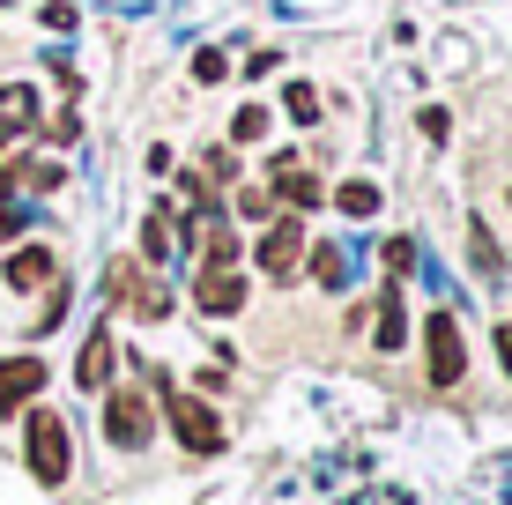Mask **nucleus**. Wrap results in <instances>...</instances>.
Listing matches in <instances>:
<instances>
[{"instance_id": "11", "label": "nucleus", "mask_w": 512, "mask_h": 505, "mask_svg": "<svg viewBox=\"0 0 512 505\" xmlns=\"http://www.w3.org/2000/svg\"><path fill=\"white\" fill-rule=\"evenodd\" d=\"M112 350H119L112 327H97V335L82 342V357H75V387H82V394H104V387H112Z\"/></svg>"}, {"instance_id": "13", "label": "nucleus", "mask_w": 512, "mask_h": 505, "mask_svg": "<svg viewBox=\"0 0 512 505\" xmlns=\"http://www.w3.org/2000/svg\"><path fill=\"white\" fill-rule=\"evenodd\" d=\"M171 223H179V216L156 201V208H149V223H141V253H149V260H164V253H171Z\"/></svg>"}, {"instance_id": "16", "label": "nucleus", "mask_w": 512, "mask_h": 505, "mask_svg": "<svg viewBox=\"0 0 512 505\" xmlns=\"http://www.w3.org/2000/svg\"><path fill=\"white\" fill-rule=\"evenodd\" d=\"M268 134V112L260 104H238V119H231V142H260Z\"/></svg>"}, {"instance_id": "18", "label": "nucleus", "mask_w": 512, "mask_h": 505, "mask_svg": "<svg viewBox=\"0 0 512 505\" xmlns=\"http://www.w3.org/2000/svg\"><path fill=\"white\" fill-rule=\"evenodd\" d=\"M238 216H275V194H268V186H245V194H238Z\"/></svg>"}, {"instance_id": "5", "label": "nucleus", "mask_w": 512, "mask_h": 505, "mask_svg": "<svg viewBox=\"0 0 512 505\" xmlns=\"http://www.w3.org/2000/svg\"><path fill=\"white\" fill-rule=\"evenodd\" d=\"M297 260H305V216H290V208H282V216L268 223V238L253 246V268H260V275H290Z\"/></svg>"}, {"instance_id": "1", "label": "nucleus", "mask_w": 512, "mask_h": 505, "mask_svg": "<svg viewBox=\"0 0 512 505\" xmlns=\"http://www.w3.org/2000/svg\"><path fill=\"white\" fill-rule=\"evenodd\" d=\"M23 461L45 491H60L67 468H75V431H67L60 409H30V431H23Z\"/></svg>"}, {"instance_id": "21", "label": "nucleus", "mask_w": 512, "mask_h": 505, "mask_svg": "<svg viewBox=\"0 0 512 505\" xmlns=\"http://www.w3.org/2000/svg\"><path fill=\"white\" fill-rule=\"evenodd\" d=\"M468 253H475V268H483V275H498V246H490V231H475Z\"/></svg>"}, {"instance_id": "6", "label": "nucleus", "mask_w": 512, "mask_h": 505, "mask_svg": "<svg viewBox=\"0 0 512 505\" xmlns=\"http://www.w3.org/2000/svg\"><path fill=\"white\" fill-rule=\"evenodd\" d=\"M268 171H275V194L290 216H312V208L327 201V186H320V171H297V156H268Z\"/></svg>"}, {"instance_id": "7", "label": "nucleus", "mask_w": 512, "mask_h": 505, "mask_svg": "<svg viewBox=\"0 0 512 505\" xmlns=\"http://www.w3.org/2000/svg\"><path fill=\"white\" fill-rule=\"evenodd\" d=\"M193 305H201L208 320H231V312H245V275H238V268H201Z\"/></svg>"}, {"instance_id": "2", "label": "nucleus", "mask_w": 512, "mask_h": 505, "mask_svg": "<svg viewBox=\"0 0 512 505\" xmlns=\"http://www.w3.org/2000/svg\"><path fill=\"white\" fill-rule=\"evenodd\" d=\"M164 416H171V431H179V446H186L193 461H216L223 454V424H216V409H208V402L164 387Z\"/></svg>"}, {"instance_id": "14", "label": "nucleus", "mask_w": 512, "mask_h": 505, "mask_svg": "<svg viewBox=\"0 0 512 505\" xmlns=\"http://www.w3.org/2000/svg\"><path fill=\"white\" fill-rule=\"evenodd\" d=\"M282 112H290L297 127H312V119H320V90H312V82H290V90H282Z\"/></svg>"}, {"instance_id": "10", "label": "nucleus", "mask_w": 512, "mask_h": 505, "mask_svg": "<svg viewBox=\"0 0 512 505\" xmlns=\"http://www.w3.org/2000/svg\"><path fill=\"white\" fill-rule=\"evenodd\" d=\"M401 342H409V305H401V283H386V290H379V305H372V350L394 357Z\"/></svg>"}, {"instance_id": "17", "label": "nucleus", "mask_w": 512, "mask_h": 505, "mask_svg": "<svg viewBox=\"0 0 512 505\" xmlns=\"http://www.w3.org/2000/svg\"><path fill=\"white\" fill-rule=\"evenodd\" d=\"M238 260V231L223 223V231H208V268H231Z\"/></svg>"}, {"instance_id": "22", "label": "nucleus", "mask_w": 512, "mask_h": 505, "mask_svg": "<svg viewBox=\"0 0 512 505\" xmlns=\"http://www.w3.org/2000/svg\"><path fill=\"white\" fill-rule=\"evenodd\" d=\"M498 364H505V379H512V320L498 327Z\"/></svg>"}, {"instance_id": "20", "label": "nucleus", "mask_w": 512, "mask_h": 505, "mask_svg": "<svg viewBox=\"0 0 512 505\" xmlns=\"http://www.w3.org/2000/svg\"><path fill=\"white\" fill-rule=\"evenodd\" d=\"M223 67H231L223 52H193V82H223Z\"/></svg>"}, {"instance_id": "19", "label": "nucleus", "mask_w": 512, "mask_h": 505, "mask_svg": "<svg viewBox=\"0 0 512 505\" xmlns=\"http://www.w3.org/2000/svg\"><path fill=\"white\" fill-rule=\"evenodd\" d=\"M416 127H423V142H446V134H453V119L438 112V104H423V119H416Z\"/></svg>"}, {"instance_id": "23", "label": "nucleus", "mask_w": 512, "mask_h": 505, "mask_svg": "<svg viewBox=\"0 0 512 505\" xmlns=\"http://www.w3.org/2000/svg\"><path fill=\"white\" fill-rule=\"evenodd\" d=\"M15 231H23V216H15V208H0V246H8Z\"/></svg>"}, {"instance_id": "3", "label": "nucleus", "mask_w": 512, "mask_h": 505, "mask_svg": "<svg viewBox=\"0 0 512 505\" xmlns=\"http://www.w3.org/2000/svg\"><path fill=\"white\" fill-rule=\"evenodd\" d=\"M149 431H156L149 394H134V387H104V439H112L119 454H141V446H149Z\"/></svg>"}, {"instance_id": "12", "label": "nucleus", "mask_w": 512, "mask_h": 505, "mask_svg": "<svg viewBox=\"0 0 512 505\" xmlns=\"http://www.w3.org/2000/svg\"><path fill=\"white\" fill-rule=\"evenodd\" d=\"M334 208H342V216H379V186L372 179H342V186H334Z\"/></svg>"}, {"instance_id": "9", "label": "nucleus", "mask_w": 512, "mask_h": 505, "mask_svg": "<svg viewBox=\"0 0 512 505\" xmlns=\"http://www.w3.org/2000/svg\"><path fill=\"white\" fill-rule=\"evenodd\" d=\"M52 275H60V253H52V246H15L8 268H0V283H8V290H45Z\"/></svg>"}, {"instance_id": "15", "label": "nucleus", "mask_w": 512, "mask_h": 505, "mask_svg": "<svg viewBox=\"0 0 512 505\" xmlns=\"http://www.w3.org/2000/svg\"><path fill=\"white\" fill-rule=\"evenodd\" d=\"M409 268H416V238H386V275L409 283Z\"/></svg>"}, {"instance_id": "8", "label": "nucleus", "mask_w": 512, "mask_h": 505, "mask_svg": "<svg viewBox=\"0 0 512 505\" xmlns=\"http://www.w3.org/2000/svg\"><path fill=\"white\" fill-rule=\"evenodd\" d=\"M45 387V357H0V416L8 409H30Z\"/></svg>"}, {"instance_id": "4", "label": "nucleus", "mask_w": 512, "mask_h": 505, "mask_svg": "<svg viewBox=\"0 0 512 505\" xmlns=\"http://www.w3.org/2000/svg\"><path fill=\"white\" fill-rule=\"evenodd\" d=\"M423 372H431V387H461L468 342H461V320H453V312H431V320H423Z\"/></svg>"}]
</instances>
